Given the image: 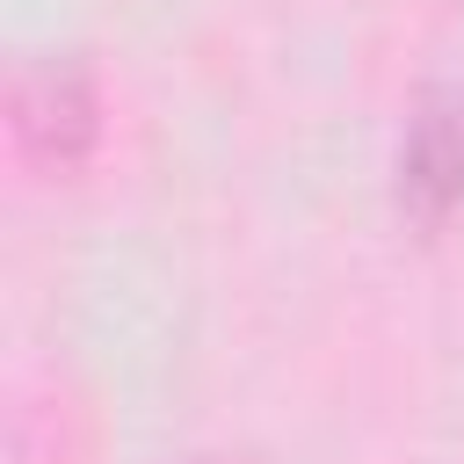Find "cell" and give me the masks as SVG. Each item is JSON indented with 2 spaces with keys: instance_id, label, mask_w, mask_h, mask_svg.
I'll list each match as a JSON object with an SVG mask.
<instances>
[{
  "instance_id": "obj_1",
  "label": "cell",
  "mask_w": 464,
  "mask_h": 464,
  "mask_svg": "<svg viewBox=\"0 0 464 464\" xmlns=\"http://www.w3.org/2000/svg\"><path fill=\"white\" fill-rule=\"evenodd\" d=\"M14 145L36 167H80L94 145V87L80 65H36L14 80Z\"/></svg>"
},
{
  "instance_id": "obj_2",
  "label": "cell",
  "mask_w": 464,
  "mask_h": 464,
  "mask_svg": "<svg viewBox=\"0 0 464 464\" xmlns=\"http://www.w3.org/2000/svg\"><path fill=\"white\" fill-rule=\"evenodd\" d=\"M399 188L420 218H442L464 203V87H435L399 145Z\"/></svg>"
},
{
  "instance_id": "obj_3",
  "label": "cell",
  "mask_w": 464,
  "mask_h": 464,
  "mask_svg": "<svg viewBox=\"0 0 464 464\" xmlns=\"http://www.w3.org/2000/svg\"><path fill=\"white\" fill-rule=\"evenodd\" d=\"M188 464H218V457H188Z\"/></svg>"
}]
</instances>
